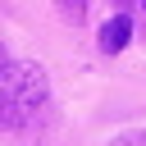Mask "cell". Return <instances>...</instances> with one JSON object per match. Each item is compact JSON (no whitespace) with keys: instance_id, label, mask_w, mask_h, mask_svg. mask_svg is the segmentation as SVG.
I'll return each instance as SVG.
<instances>
[{"instance_id":"1","label":"cell","mask_w":146,"mask_h":146,"mask_svg":"<svg viewBox=\"0 0 146 146\" xmlns=\"http://www.w3.org/2000/svg\"><path fill=\"white\" fill-rule=\"evenodd\" d=\"M50 96V82H46V68L32 64V59H9L0 68V128H23L41 114Z\"/></svg>"},{"instance_id":"2","label":"cell","mask_w":146,"mask_h":146,"mask_svg":"<svg viewBox=\"0 0 146 146\" xmlns=\"http://www.w3.org/2000/svg\"><path fill=\"white\" fill-rule=\"evenodd\" d=\"M128 36H132V18H128V14H114V18L100 27V50H105V55H119V50L128 46Z\"/></svg>"},{"instance_id":"3","label":"cell","mask_w":146,"mask_h":146,"mask_svg":"<svg viewBox=\"0 0 146 146\" xmlns=\"http://www.w3.org/2000/svg\"><path fill=\"white\" fill-rule=\"evenodd\" d=\"M55 9H59L64 23H82L87 18V0H55Z\"/></svg>"},{"instance_id":"4","label":"cell","mask_w":146,"mask_h":146,"mask_svg":"<svg viewBox=\"0 0 146 146\" xmlns=\"http://www.w3.org/2000/svg\"><path fill=\"white\" fill-rule=\"evenodd\" d=\"M110 146H146V132H123V137H114Z\"/></svg>"},{"instance_id":"5","label":"cell","mask_w":146,"mask_h":146,"mask_svg":"<svg viewBox=\"0 0 146 146\" xmlns=\"http://www.w3.org/2000/svg\"><path fill=\"white\" fill-rule=\"evenodd\" d=\"M5 64H9V50H5V46H0V68H5Z\"/></svg>"},{"instance_id":"6","label":"cell","mask_w":146,"mask_h":146,"mask_svg":"<svg viewBox=\"0 0 146 146\" xmlns=\"http://www.w3.org/2000/svg\"><path fill=\"white\" fill-rule=\"evenodd\" d=\"M141 5H146V0H141Z\"/></svg>"}]
</instances>
